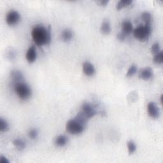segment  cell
<instances>
[{
	"mask_svg": "<svg viewBox=\"0 0 163 163\" xmlns=\"http://www.w3.org/2000/svg\"><path fill=\"white\" fill-rule=\"evenodd\" d=\"M86 126L82 124L76 119L73 118L68 121L66 129L71 134H79L84 131Z\"/></svg>",
	"mask_w": 163,
	"mask_h": 163,
	"instance_id": "277c9868",
	"label": "cell"
},
{
	"mask_svg": "<svg viewBox=\"0 0 163 163\" xmlns=\"http://www.w3.org/2000/svg\"><path fill=\"white\" fill-rule=\"evenodd\" d=\"M100 31L101 33H103V34L105 35L110 34V33L111 32V27H110V23L108 21V20H104L100 28Z\"/></svg>",
	"mask_w": 163,
	"mask_h": 163,
	"instance_id": "9a60e30c",
	"label": "cell"
},
{
	"mask_svg": "<svg viewBox=\"0 0 163 163\" xmlns=\"http://www.w3.org/2000/svg\"><path fill=\"white\" fill-rule=\"evenodd\" d=\"M0 163H9V160L3 155L0 157Z\"/></svg>",
	"mask_w": 163,
	"mask_h": 163,
	"instance_id": "484cf974",
	"label": "cell"
},
{
	"mask_svg": "<svg viewBox=\"0 0 163 163\" xmlns=\"http://www.w3.org/2000/svg\"><path fill=\"white\" fill-rule=\"evenodd\" d=\"M15 91L18 97L22 100H27L31 96V89L30 87L26 83L19 82L15 85Z\"/></svg>",
	"mask_w": 163,
	"mask_h": 163,
	"instance_id": "3957f363",
	"label": "cell"
},
{
	"mask_svg": "<svg viewBox=\"0 0 163 163\" xmlns=\"http://www.w3.org/2000/svg\"><path fill=\"white\" fill-rule=\"evenodd\" d=\"M108 3V1H107V0H102V1H100L99 2V3L102 6H106Z\"/></svg>",
	"mask_w": 163,
	"mask_h": 163,
	"instance_id": "4316f807",
	"label": "cell"
},
{
	"mask_svg": "<svg viewBox=\"0 0 163 163\" xmlns=\"http://www.w3.org/2000/svg\"><path fill=\"white\" fill-rule=\"evenodd\" d=\"M122 32L126 35L130 34L133 31V27L131 23L129 20H125L122 23Z\"/></svg>",
	"mask_w": 163,
	"mask_h": 163,
	"instance_id": "30bf717a",
	"label": "cell"
},
{
	"mask_svg": "<svg viewBox=\"0 0 163 163\" xmlns=\"http://www.w3.org/2000/svg\"><path fill=\"white\" fill-rule=\"evenodd\" d=\"M137 71V68L135 65H132L129 68V70H128L127 71V73H126V76L128 77H130L131 76H133Z\"/></svg>",
	"mask_w": 163,
	"mask_h": 163,
	"instance_id": "7402d4cb",
	"label": "cell"
},
{
	"mask_svg": "<svg viewBox=\"0 0 163 163\" xmlns=\"http://www.w3.org/2000/svg\"><path fill=\"white\" fill-rule=\"evenodd\" d=\"M68 141V139L67 136L65 135H59L55 139V144L57 147H62L67 144Z\"/></svg>",
	"mask_w": 163,
	"mask_h": 163,
	"instance_id": "4fadbf2b",
	"label": "cell"
},
{
	"mask_svg": "<svg viewBox=\"0 0 163 163\" xmlns=\"http://www.w3.org/2000/svg\"><path fill=\"white\" fill-rule=\"evenodd\" d=\"M132 3H133L132 0H120V2L117 3L116 5V8L117 10H120L130 5Z\"/></svg>",
	"mask_w": 163,
	"mask_h": 163,
	"instance_id": "e0dca14e",
	"label": "cell"
},
{
	"mask_svg": "<svg viewBox=\"0 0 163 163\" xmlns=\"http://www.w3.org/2000/svg\"><path fill=\"white\" fill-rule=\"evenodd\" d=\"M128 152L130 154H133L136 150V146L134 142L133 141H128Z\"/></svg>",
	"mask_w": 163,
	"mask_h": 163,
	"instance_id": "44dd1931",
	"label": "cell"
},
{
	"mask_svg": "<svg viewBox=\"0 0 163 163\" xmlns=\"http://www.w3.org/2000/svg\"><path fill=\"white\" fill-rule=\"evenodd\" d=\"M33 39L38 46L48 45L51 41L50 28H46L43 26H35L31 32Z\"/></svg>",
	"mask_w": 163,
	"mask_h": 163,
	"instance_id": "6da1fadb",
	"label": "cell"
},
{
	"mask_svg": "<svg viewBox=\"0 0 163 163\" xmlns=\"http://www.w3.org/2000/svg\"><path fill=\"white\" fill-rule=\"evenodd\" d=\"M73 33L72 30L70 29H65L63 30L61 34V38L64 42H69L70 40H71L73 38Z\"/></svg>",
	"mask_w": 163,
	"mask_h": 163,
	"instance_id": "5bb4252c",
	"label": "cell"
},
{
	"mask_svg": "<svg viewBox=\"0 0 163 163\" xmlns=\"http://www.w3.org/2000/svg\"><path fill=\"white\" fill-rule=\"evenodd\" d=\"M141 19L144 20L145 24H150L152 16L149 12H145L141 14Z\"/></svg>",
	"mask_w": 163,
	"mask_h": 163,
	"instance_id": "d6986e66",
	"label": "cell"
},
{
	"mask_svg": "<svg viewBox=\"0 0 163 163\" xmlns=\"http://www.w3.org/2000/svg\"><path fill=\"white\" fill-rule=\"evenodd\" d=\"M162 57H163V52L162 51H160L159 53L155 55L154 61V63L158 65H160L162 63Z\"/></svg>",
	"mask_w": 163,
	"mask_h": 163,
	"instance_id": "ffe728a7",
	"label": "cell"
},
{
	"mask_svg": "<svg viewBox=\"0 0 163 163\" xmlns=\"http://www.w3.org/2000/svg\"><path fill=\"white\" fill-rule=\"evenodd\" d=\"M133 33L136 39L140 41H145L149 38L152 33L150 24L139 25L133 31Z\"/></svg>",
	"mask_w": 163,
	"mask_h": 163,
	"instance_id": "7a4b0ae2",
	"label": "cell"
},
{
	"mask_svg": "<svg viewBox=\"0 0 163 163\" xmlns=\"http://www.w3.org/2000/svg\"><path fill=\"white\" fill-rule=\"evenodd\" d=\"M147 111L149 115L153 118H157L159 117V108L154 102H150L148 104Z\"/></svg>",
	"mask_w": 163,
	"mask_h": 163,
	"instance_id": "52a82bcc",
	"label": "cell"
},
{
	"mask_svg": "<svg viewBox=\"0 0 163 163\" xmlns=\"http://www.w3.org/2000/svg\"><path fill=\"white\" fill-rule=\"evenodd\" d=\"M81 112L87 117L88 119L93 117L97 113V112L95 110V108L88 103H84L82 104V105Z\"/></svg>",
	"mask_w": 163,
	"mask_h": 163,
	"instance_id": "8992f818",
	"label": "cell"
},
{
	"mask_svg": "<svg viewBox=\"0 0 163 163\" xmlns=\"http://www.w3.org/2000/svg\"><path fill=\"white\" fill-rule=\"evenodd\" d=\"M9 126L8 122L3 118H0V131L1 132H6L8 130Z\"/></svg>",
	"mask_w": 163,
	"mask_h": 163,
	"instance_id": "ac0fdd59",
	"label": "cell"
},
{
	"mask_svg": "<svg viewBox=\"0 0 163 163\" xmlns=\"http://www.w3.org/2000/svg\"><path fill=\"white\" fill-rule=\"evenodd\" d=\"M10 77L14 83L17 84L19 82H21L23 79V73L18 70H13L10 73Z\"/></svg>",
	"mask_w": 163,
	"mask_h": 163,
	"instance_id": "8fae6325",
	"label": "cell"
},
{
	"mask_svg": "<svg viewBox=\"0 0 163 163\" xmlns=\"http://www.w3.org/2000/svg\"><path fill=\"white\" fill-rule=\"evenodd\" d=\"M83 71L84 74L87 76H92L95 73V68L94 65L86 61L83 64Z\"/></svg>",
	"mask_w": 163,
	"mask_h": 163,
	"instance_id": "9c48e42d",
	"label": "cell"
},
{
	"mask_svg": "<svg viewBox=\"0 0 163 163\" xmlns=\"http://www.w3.org/2000/svg\"><path fill=\"white\" fill-rule=\"evenodd\" d=\"M20 19V15L17 11H10L8 13L6 18V21L8 25L14 26L16 25Z\"/></svg>",
	"mask_w": 163,
	"mask_h": 163,
	"instance_id": "5b68a950",
	"label": "cell"
},
{
	"mask_svg": "<svg viewBox=\"0 0 163 163\" xmlns=\"http://www.w3.org/2000/svg\"><path fill=\"white\" fill-rule=\"evenodd\" d=\"M36 57H37V54H36V48L34 45H32L29 48V49L26 52V59L28 61V63H33L36 60Z\"/></svg>",
	"mask_w": 163,
	"mask_h": 163,
	"instance_id": "ba28073f",
	"label": "cell"
},
{
	"mask_svg": "<svg viewBox=\"0 0 163 163\" xmlns=\"http://www.w3.org/2000/svg\"><path fill=\"white\" fill-rule=\"evenodd\" d=\"M126 36L124 33L122 32H120L119 33L117 34V38L120 41V42H123V41H124L126 39Z\"/></svg>",
	"mask_w": 163,
	"mask_h": 163,
	"instance_id": "d4e9b609",
	"label": "cell"
},
{
	"mask_svg": "<svg viewBox=\"0 0 163 163\" xmlns=\"http://www.w3.org/2000/svg\"><path fill=\"white\" fill-rule=\"evenodd\" d=\"M152 75H153V72L150 68H144V70H142L141 71L139 74L140 78L144 80H149L150 78H152Z\"/></svg>",
	"mask_w": 163,
	"mask_h": 163,
	"instance_id": "7c38bea8",
	"label": "cell"
},
{
	"mask_svg": "<svg viewBox=\"0 0 163 163\" xmlns=\"http://www.w3.org/2000/svg\"><path fill=\"white\" fill-rule=\"evenodd\" d=\"M13 144L18 150H23L26 148V143L21 139H15L13 141Z\"/></svg>",
	"mask_w": 163,
	"mask_h": 163,
	"instance_id": "2e32d148",
	"label": "cell"
},
{
	"mask_svg": "<svg viewBox=\"0 0 163 163\" xmlns=\"http://www.w3.org/2000/svg\"><path fill=\"white\" fill-rule=\"evenodd\" d=\"M28 135H29V137L31 139H36L37 138V136L38 135V131L36 129H33L31 131H29V132L28 133Z\"/></svg>",
	"mask_w": 163,
	"mask_h": 163,
	"instance_id": "cb8c5ba5",
	"label": "cell"
},
{
	"mask_svg": "<svg viewBox=\"0 0 163 163\" xmlns=\"http://www.w3.org/2000/svg\"><path fill=\"white\" fill-rule=\"evenodd\" d=\"M151 51H152V53L154 54H156L157 53H159L160 50V45L159 43H155L154 44L152 45V47H151Z\"/></svg>",
	"mask_w": 163,
	"mask_h": 163,
	"instance_id": "603a6c76",
	"label": "cell"
}]
</instances>
